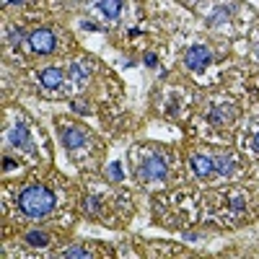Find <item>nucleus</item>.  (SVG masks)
Returning <instances> with one entry per match:
<instances>
[{
  "mask_svg": "<svg viewBox=\"0 0 259 259\" xmlns=\"http://www.w3.org/2000/svg\"><path fill=\"white\" fill-rule=\"evenodd\" d=\"M18 205L29 218H45L55 207V194L47 187H26L18 197Z\"/></svg>",
  "mask_w": 259,
  "mask_h": 259,
  "instance_id": "f257e3e1",
  "label": "nucleus"
},
{
  "mask_svg": "<svg viewBox=\"0 0 259 259\" xmlns=\"http://www.w3.org/2000/svg\"><path fill=\"white\" fill-rule=\"evenodd\" d=\"M29 45H31V50L39 52V55H50V52L55 50V34L47 31V29H39V31H34V34L29 36Z\"/></svg>",
  "mask_w": 259,
  "mask_h": 259,
  "instance_id": "f03ea898",
  "label": "nucleus"
},
{
  "mask_svg": "<svg viewBox=\"0 0 259 259\" xmlns=\"http://www.w3.org/2000/svg\"><path fill=\"white\" fill-rule=\"evenodd\" d=\"M184 62H187V68H189V70H202L205 65L210 62V50H207V47H202V45L189 47V52H187Z\"/></svg>",
  "mask_w": 259,
  "mask_h": 259,
  "instance_id": "7ed1b4c3",
  "label": "nucleus"
},
{
  "mask_svg": "<svg viewBox=\"0 0 259 259\" xmlns=\"http://www.w3.org/2000/svg\"><path fill=\"white\" fill-rule=\"evenodd\" d=\"M8 140H11V145H16V148H24V150L31 148V135H29V130H26L24 124L13 127L11 135H8Z\"/></svg>",
  "mask_w": 259,
  "mask_h": 259,
  "instance_id": "20e7f679",
  "label": "nucleus"
},
{
  "mask_svg": "<svg viewBox=\"0 0 259 259\" xmlns=\"http://www.w3.org/2000/svg\"><path fill=\"white\" fill-rule=\"evenodd\" d=\"M62 140H65V145H68V148H80V145H85V135L80 133L78 127H65V130H62Z\"/></svg>",
  "mask_w": 259,
  "mask_h": 259,
  "instance_id": "39448f33",
  "label": "nucleus"
},
{
  "mask_svg": "<svg viewBox=\"0 0 259 259\" xmlns=\"http://www.w3.org/2000/svg\"><path fill=\"white\" fill-rule=\"evenodd\" d=\"M212 168H215V161H210V158H205V156L192 158V171H194L197 177H207Z\"/></svg>",
  "mask_w": 259,
  "mask_h": 259,
  "instance_id": "423d86ee",
  "label": "nucleus"
},
{
  "mask_svg": "<svg viewBox=\"0 0 259 259\" xmlns=\"http://www.w3.org/2000/svg\"><path fill=\"white\" fill-rule=\"evenodd\" d=\"M41 83H45V89H57L62 83V70L60 68H50L41 73Z\"/></svg>",
  "mask_w": 259,
  "mask_h": 259,
  "instance_id": "0eeeda50",
  "label": "nucleus"
},
{
  "mask_svg": "<svg viewBox=\"0 0 259 259\" xmlns=\"http://www.w3.org/2000/svg\"><path fill=\"white\" fill-rule=\"evenodd\" d=\"M99 8L104 11L106 18H117L122 11V0H99Z\"/></svg>",
  "mask_w": 259,
  "mask_h": 259,
  "instance_id": "6e6552de",
  "label": "nucleus"
},
{
  "mask_svg": "<svg viewBox=\"0 0 259 259\" xmlns=\"http://www.w3.org/2000/svg\"><path fill=\"white\" fill-rule=\"evenodd\" d=\"M163 174H166V166H163V161L158 156L145 163V177H163Z\"/></svg>",
  "mask_w": 259,
  "mask_h": 259,
  "instance_id": "1a4fd4ad",
  "label": "nucleus"
},
{
  "mask_svg": "<svg viewBox=\"0 0 259 259\" xmlns=\"http://www.w3.org/2000/svg\"><path fill=\"white\" fill-rule=\"evenodd\" d=\"M70 78L78 85H85V80H89V68H83V65H73V68H70Z\"/></svg>",
  "mask_w": 259,
  "mask_h": 259,
  "instance_id": "9d476101",
  "label": "nucleus"
},
{
  "mask_svg": "<svg viewBox=\"0 0 259 259\" xmlns=\"http://www.w3.org/2000/svg\"><path fill=\"white\" fill-rule=\"evenodd\" d=\"M26 241H29L31 246H47V244H50L47 233H41V231H31V233L26 236Z\"/></svg>",
  "mask_w": 259,
  "mask_h": 259,
  "instance_id": "9b49d317",
  "label": "nucleus"
},
{
  "mask_svg": "<svg viewBox=\"0 0 259 259\" xmlns=\"http://www.w3.org/2000/svg\"><path fill=\"white\" fill-rule=\"evenodd\" d=\"M65 256H91V254H89V251H83V249H78V246H75V249H65Z\"/></svg>",
  "mask_w": 259,
  "mask_h": 259,
  "instance_id": "f8f14e48",
  "label": "nucleus"
},
{
  "mask_svg": "<svg viewBox=\"0 0 259 259\" xmlns=\"http://www.w3.org/2000/svg\"><path fill=\"white\" fill-rule=\"evenodd\" d=\"M85 205H89V210H91V212H96V207H99V200H85Z\"/></svg>",
  "mask_w": 259,
  "mask_h": 259,
  "instance_id": "ddd939ff",
  "label": "nucleus"
},
{
  "mask_svg": "<svg viewBox=\"0 0 259 259\" xmlns=\"http://www.w3.org/2000/svg\"><path fill=\"white\" fill-rule=\"evenodd\" d=\"M13 166H16V161H11V158H6V161H3V168H6V171H8V168H13Z\"/></svg>",
  "mask_w": 259,
  "mask_h": 259,
  "instance_id": "4468645a",
  "label": "nucleus"
},
{
  "mask_svg": "<svg viewBox=\"0 0 259 259\" xmlns=\"http://www.w3.org/2000/svg\"><path fill=\"white\" fill-rule=\"evenodd\" d=\"M145 62L150 65V68H153V65H156V57H153V55H145Z\"/></svg>",
  "mask_w": 259,
  "mask_h": 259,
  "instance_id": "2eb2a0df",
  "label": "nucleus"
},
{
  "mask_svg": "<svg viewBox=\"0 0 259 259\" xmlns=\"http://www.w3.org/2000/svg\"><path fill=\"white\" fill-rule=\"evenodd\" d=\"M109 174H112L114 179H122V171H119V168H112V171H109Z\"/></svg>",
  "mask_w": 259,
  "mask_h": 259,
  "instance_id": "dca6fc26",
  "label": "nucleus"
},
{
  "mask_svg": "<svg viewBox=\"0 0 259 259\" xmlns=\"http://www.w3.org/2000/svg\"><path fill=\"white\" fill-rule=\"evenodd\" d=\"M254 148H256V150H259V135H256V138H254Z\"/></svg>",
  "mask_w": 259,
  "mask_h": 259,
  "instance_id": "f3484780",
  "label": "nucleus"
},
{
  "mask_svg": "<svg viewBox=\"0 0 259 259\" xmlns=\"http://www.w3.org/2000/svg\"><path fill=\"white\" fill-rule=\"evenodd\" d=\"M11 3H24V0H11Z\"/></svg>",
  "mask_w": 259,
  "mask_h": 259,
  "instance_id": "a211bd4d",
  "label": "nucleus"
}]
</instances>
